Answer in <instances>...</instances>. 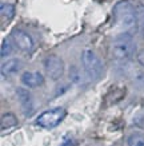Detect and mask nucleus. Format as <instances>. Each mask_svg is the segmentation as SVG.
<instances>
[{
    "label": "nucleus",
    "instance_id": "0eeeda50",
    "mask_svg": "<svg viewBox=\"0 0 144 146\" xmlns=\"http://www.w3.org/2000/svg\"><path fill=\"white\" fill-rule=\"evenodd\" d=\"M22 83L27 87H39L44 83V76L37 71H26L22 75Z\"/></svg>",
    "mask_w": 144,
    "mask_h": 146
},
{
    "label": "nucleus",
    "instance_id": "9b49d317",
    "mask_svg": "<svg viewBox=\"0 0 144 146\" xmlns=\"http://www.w3.org/2000/svg\"><path fill=\"white\" fill-rule=\"evenodd\" d=\"M0 12L3 18H7V20H9L15 16V5L11 3H3L0 5Z\"/></svg>",
    "mask_w": 144,
    "mask_h": 146
},
{
    "label": "nucleus",
    "instance_id": "f03ea898",
    "mask_svg": "<svg viewBox=\"0 0 144 146\" xmlns=\"http://www.w3.org/2000/svg\"><path fill=\"white\" fill-rule=\"evenodd\" d=\"M136 50V46L132 40V36L130 34H122L115 39L112 44V56L118 60H126L133 55Z\"/></svg>",
    "mask_w": 144,
    "mask_h": 146
},
{
    "label": "nucleus",
    "instance_id": "7ed1b4c3",
    "mask_svg": "<svg viewBox=\"0 0 144 146\" xmlns=\"http://www.w3.org/2000/svg\"><path fill=\"white\" fill-rule=\"evenodd\" d=\"M82 63L84 71L91 79H97L103 72V64L92 50H84L82 54Z\"/></svg>",
    "mask_w": 144,
    "mask_h": 146
},
{
    "label": "nucleus",
    "instance_id": "1a4fd4ad",
    "mask_svg": "<svg viewBox=\"0 0 144 146\" xmlns=\"http://www.w3.org/2000/svg\"><path fill=\"white\" fill-rule=\"evenodd\" d=\"M20 68H22V62L19 59H9L1 64V74L4 76L15 75L19 72Z\"/></svg>",
    "mask_w": 144,
    "mask_h": 146
},
{
    "label": "nucleus",
    "instance_id": "9d476101",
    "mask_svg": "<svg viewBox=\"0 0 144 146\" xmlns=\"http://www.w3.org/2000/svg\"><path fill=\"white\" fill-rule=\"evenodd\" d=\"M18 125V119L12 113H7L1 117V130H8Z\"/></svg>",
    "mask_w": 144,
    "mask_h": 146
},
{
    "label": "nucleus",
    "instance_id": "423d86ee",
    "mask_svg": "<svg viewBox=\"0 0 144 146\" xmlns=\"http://www.w3.org/2000/svg\"><path fill=\"white\" fill-rule=\"evenodd\" d=\"M11 39L13 40V44L16 46L22 51H31L34 47V40L26 31H23L20 28H15L11 32Z\"/></svg>",
    "mask_w": 144,
    "mask_h": 146
},
{
    "label": "nucleus",
    "instance_id": "4468645a",
    "mask_svg": "<svg viewBox=\"0 0 144 146\" xmlns=\"http://www.w3.org/2000/svg\"><path fill=\"white\" fill-rule=\"evenodd\" d=\"M70 78L74 82H76V83H79L80 82V76H79V70L76 68V67H72V70L70 71Z\"/></svg>",
    "mask_w": 144,
    "mask_h": 146
},
{
    "label": "nucleus",
    "instance_id": "f257e3e1",
    "mask_svg": "<svg viewBox=\"0 0 144 146\" xmlns=\"http://www.w3.org/2000/svg\"><path fill=\"white\" fill-rule=\"evenodd\" d=\"M114 18L115 22L118 23V26L124 28L127 34L131 35V32L136 28V11L135 7L128 1L123 0L116 3L114 7Z\"/></svg>",
    "mask_w": 144,
    "mask_h": 146
},
{
    "label": "nucleus",
    "instance_id": "ddd939ff",
    "mask_svg": "<svg viewBox=\"0 0 144 146\" xmlns=\"http://www.w3.org/2000/svg\"><path fill=\"white\" fill-rule=\"evenodd\" d=\"M12 52V44L8 39H4L3 43H1V50H0V54H1V58H5L7 55Z\"/></svg>",
    "mask_w": 144,
    "mask_h": 146
},
{
    "label": "nucleus",
    "instance_id": "2eb2a0df",
    "mask_svg": "<svg viewBox=\"0 0 144 146\" xmlns=\"http://www.w3.org/2000/svg\"><path fill=\"white\" fill-rule=\"evenodd\" d=\"M137 62H139L141 66H144V48L140 50L139 52H137Z\"/></svg>",
    "mask_w": 144,
    "mask_h": 146
},
{
    "label": "nucleus",
    "instance_id": "20e7f679",
    "mask_svg": "<svg viewBox=\"0 0 144 146\" xmlns=\"http://www.w3.org/2000/svg\"><path fill=\"white\" fill-rule=\"evenodd\" d=\"M66 117V110L63 107H55L52 110H47L41 113L36 119V123L40 127L44 129H53L60 123Z\"/></svg>",
    "mask_w": 144,
    "mask_h": 146
},
{
    "label": "nucleus",
    "instance_id": "39448f33",
    "mask_svg": "<svg viewBox=\"0 0 144 146\" xmlns=\"http://www.w3.org/2000/svg\"><path fill=\"white\" fill-rule=\"evenodd\" d=\"M44 68L51 79L57 80L64 74V62L56 55H49L44 59Z\"/></svg>",
    "mask_w": 144,
    "mask_h": 146
},
{
    "label": "nucleus",
    "instance_id": "6e6552de",
    "mask_svg": "<svg viewBox=\"0 0 144 146\" xmlns=\"http://www.w3.org/2000/svg\"><path fill=\"white\" fill-rule=\"evenodd\" d=\"M16 95H18L20 103H22V107H23V110H24V114L31 115V113H32V110H34L31 93L28 91V90L23 89V87H19V89L16 90Z\"/></svg>",
    "mask_w": 144,
    "mask_h": 146
},
{
    "label": "nucleus",
    "instance_id": "f8f14e48",
    "mask_svg": "<svg viewBox=\"0 0 144 146\" xmlns=\"http://www.w3.org/2000/svg\"><path fill=\"white\" fill-rule=\"evenodd\" d=\"M128 146H144V135L141 133H133L127 139Z\"/></svg>",
    "mask_w": 144,
    "mask_h": 146
}]
</instances>
